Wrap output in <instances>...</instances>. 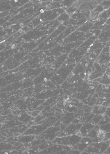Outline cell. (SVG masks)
<instances>
[{"label":"cell","instance_id":"cell-1","mask_svg":"<svg viewBox=\"0 0 110 154\" xmlns=\"http://www.w3.org/2000/svg\"><path fill=\"white\" fill-rule=\"evenodd\" d=\"M82 137L77 134L56 137L53 141L54 144L65 146H75L78 144Z\"/></svg>","mask_w":110,"mask_h":154},{"label":"cell","instance_id":"cell-2","mask_svg":"<svg viewBox=\"0 0 110 154\" xmlns=\"http://www.w3.org/2000/svg\"><path fill=\"white\" fill-rule=\"evenodd\" d=\"M109 145L106 142H93L84 152L94 154H102L105 152Z\"/></svg>","mask_w":110,"mask_h":154},{"label":"cell","instance_id":"cell-3","mask_svg":"<svg viewBox=\"0 0 110 154\" xmlns=\"http://www.w3.org/2000/svg\"><path fill=\"white\" fill-rule=\"evenodd\" d=\"M82 125L83 123H82L78 124H70L66 127L63 131L60 132L58 136H65L76 134L80 130Z\"/></svg>","mask_w":110,"mask_h":154},{"label":"cell","instance_id":"cell-4","mask_svg":"<svg viewBox=\"0 0 110 154\" xmlns=\"http://www.w3.org/2000/svg\"><path fill=\"white\" fill-rule=\"evenodd\" d=\"M61 132L60 129L57 126L50 127L43 132L40 136L42 138L48 139V138H53V137L59 135Z\"/></svg>","mask_w":110,"mask_h":154},{"label":"cell","instance_id":"cell-5","mask_svg":"<svg viewBox=\"0 0 110 154\" xmlns=\"http://www.w3.org/2000/svg\"><path fill=\"white\" fill-rule=\"evenodd\" d=\"M93 142V139L88 137H82L78 144L74 146V149L77 150L80 152L83 151H85V149Z\"/></svg>","mask_w":110,"mask_h":154},{"label":"cell","instance_id":"cell-6","mask_svg":"<svg viewBox=\"0 0 110 154\" xmlns=\"http://www.w3.org/2000/svg\"><path fill=\"white\" fill-rule=\"evenodd\" d=\"M48 126L45 124L34 126L25 132L26 134H39L45 131L47 129Z\"/></svg>","mask_w":110,"mask_h":154},{"label":"cell","instance_id":"cell-7","mask_svg":"<svg viewBox=\"0 0 110 154\" xmlns=\"http://www.w3.org/2000/svg\"><path fill=\"white\" fill-rule=\"evenodd\" d=\"M95 126L89 122H85L83 124L78 132L79 133V135L82 137H85L88 134V133L94 129Z\"/></svg>","mask_w":110,"mask_h":154},{"label":"cell","instance_id":"cell-8","mask_svg":"<svg viewBox=\"0 0 110 154\" xmlns=\"http://www.w3.org/2000/svg\"><path fill=\"white\" fill-rule=\"evenodd\" d=\"M107 107L102 105H96L92 108V113L96 115L105 114Z\"/></svg>","mask_w":110,"mask_h":154},{"label":"cell","instance_id":"cell-9","mask_svg":"<svg viewBox=\"0 0 110 154\" xmlns=\"http://www.w3.org/2000/svg\"><path fill=\"white\" fill-rule=\"evenodd\" d=\"M110 123V119L106 115L104 114L102 118L100 120V122L98 123V125L99 126L105 125V124H108Z\"/></svg>","mask_w":110,"mask_h":154},{"label":"cell","instance_id":"cell-10","mask_svg":"<svg viewBox=\"0 0 110 154\" xmlns=\"http://www.w3.org/2000/svg\"><path fill=\"white\" fill-rule=\"evenodd\" d=\"M105 115L108 116L110 119V107H108L105 112Z\"/></svg>","mask_w":110,"mask_h":154},{"label":"cell","instance_id":"cell-11","mask_svg":"<svg viewBox=\"0 0 110 154\" xmlns=\"http://www.w3.org/2000/svg\"><path fill=\"white\" fill-rule=\"evenodd\" d=\"M104 153L107 154H110V146H109L108 147V149L106 150V151H105V152Z\"/></svg>","mask_w":110,"mask_h":154},{"label":"cell","instance_id":"cell-12","mask_svg":"<svg viewBox=\"0 0 110 154\" xmlns=\"http://www.w3.org/2000/svg\"><path fill=\"white\" fill-rule=\"evenodd\" d=\"M106 142H107V143H108V145H109V146H110V139H109V140H108V141H106Z\"/></svg>","mask_w":110,"mask_h":154},{"label":"cell","instance_id":"cell-13","mask_svg":"<svg viewBox=\"0 0 110 154\" xmlns=\"http://www.w3.org/2000/svg\"><path fill=\"white\" fill-rule=\"evenodd\" d=\"M109 107H110V104H109Z\"/></svg>","mask_w":110,"mask_h":154}]
</instances>
